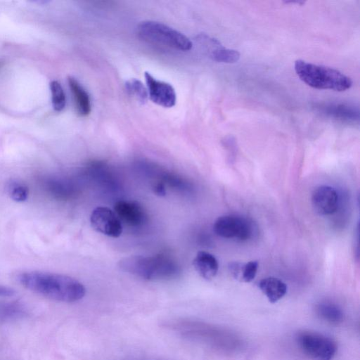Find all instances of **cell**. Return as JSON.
<instances>
[{
  "label": "cell",
  "mask_w": 360,
  "mask_h": 360,
  "mask_svg": "<svg viewBox=\"0 0 360 360\" xmlns=\"http://www.w3.org/2000/svg\"><path fill=\"white\" fill-rule=\"evenodd\" d=\"M17 279L25 288L56 301L75 302L86 294L82 283L63 274L31 271L20 273Z\"/></svg>",
  "instance_id": "obj_1"
},
{
  "label": "cell",
  "mask_w": 360,
  "mask_h": 360,
  "mask_svg": "<svg viewBox=\"0 0 360 360\" xmlns=\"http://www.w3.org/2000/svg\"><path fill=\"white\" fill-rule=\"evenodd\" d=\"M117 265L122 271L150 281L170 280L180 274L178 264L162 255L129 256L121 259Z\"/></svg>",
  "instance_id": "obj_2"
},
{
  "label": "cell",
  "mask_w": 360,
  "mask_h": 360,
  "mask_svg": "<svg viewBox=\"0 0 360 360\" xmlns=\"http://www.w3.org/2000/svg\"><path fill=\"white\" fill-rule=\"evenodd\" d=\"M294 67L299 78L314 89L344 91L352 85V81L349 77L333 68L302 60H296Z\"/></svg>",
  "instance_id": "obj_3"
},
{
  "label": "cell",
  "mask_w": 360,
  "mask_h": 360,
  "mask_svg": "<svg viewBox=\"0 0 360 360\" xmlns=\"http://www.w3.org/2000/svg\"><path fill=\"white\" fill-rule=\"evenodd\" d=\"M139 36L143 40L186 51L192 48L191 41L181 32L156 21L141 22L137 26Z\"/></svg>",
  "instance_id": "obj_4"
},
{
  "label": "cell",
  "mask_w": 360,
  "mask_h": 360,
  "mask_svg": "<svg viewBox=\"0 0 360 360\" xmlns=\"http://www.w3.org/2000/svg\"><path fill=\"white\" fill-rule=\"evenodd\" d=\"M296 339L302 351L313 360H332L337 352L335 342L318 333L304 331Z\"/></svg>",
  "instance_id": "obj_5"
},
{
  "label": "cell",
  "mask_w": 360,
  "mask_h": 360,
  "mask_svg": "<svg viewBox=\"0 0 360 360\" xmlns=\"http://www.w3.org/2000/svg\"><path fill=\"white\" fill-rule=\"evenodd\" d=\"M213 229L221 238H235L240 241L251 238L255 231L252 221L232 214L218 217L214 223Z\"/></svg>",
  "instance_id": "obj_6"
},
{
  "label": "cell",
  "mask_w": 360,
  "mask_h": 360,
  "mask_svg": "<svg viewBox=\"0 0 360 360\" xmlns=\"http://www.w3.org/2000/svg\"><path fill=\"white\" fill-rule=\"evenodd\" d=\"M92 227L105 236L117 238L122 232V222L114 211L107 207H97L91 214Z\"/></svg>",
  "instance_id": "obj_7"
},
{
  "label": "cell",
  "mask_w": 360,
  "mask_h": 360,
  "mask_svg": "<svg viewBox=\"0 0 360 360\" xmlns=\"http://www.w3.org/2000/svg\"><path fill=\"white\" fill-rule=\"evenodd\" d=\"M144 77L148 97L153 103L164 108H172L176 104V92L170 84L157 79L148 72Z\"/></svg>",
  "instance_id": "obj_8"
},
{
  "label": "cell",
  "mask_w": 360,
  "mask_h": 360,
  "mask_svg": "<svg viewBox=\"0 0 360 360\" xmlns=\"http://www.w3.org/2000/svg\"><path fill=\"white\" fill-rule=\"evenodd\" d=\"M339 198L336 190L326 185L319 186L312 193L311 204L316 213L330 215L336 212Z\"/></svg>",
  "instance_id": "obj_9"
},
{
  "label": "cell",
  "mask_w": 360,
  "mask_h": 360,
  "mask_svg": "<svg viewBox=\"0 0 360 360\" xmlns=\"http://www.w3.org/2000/svg\"><path fill=\"white\" fill-rule=\"evenodd\" d=\"M114 212L121 222L131 226H139L147 220L143 208L134 201L119 200L115 203Z\"/></svg>",
  "instance_id": "obj_10"
},
{
  "label": "cell",
  "mask_w": 360,
  "mask_h": 360,
  "mask_svg": "<svg viewBox=\"0 0 360 360\" xmlns=\"http://www.w3.org/2000/svg\"><path fill=\"white\" fill-rule=\"evenodd\" d=\"M193 266L198 274L205 279L210 280L217 274L219 264L216 257L205 251H200L193 261Z\"/></svg>",
  "instance_id": "obj_11"
},
{
  "label": "cell",
  "mask_w": 360,
  "mask_h": 360,
  "mask_svg": "<svg viewBox=\"0 0 360 360\" xmlns=\"http://www.w3.org/2000/svg\"><path fill=\"white\" fill-rule=\"evenodd\" d=\"M68 82L77 113L80 116H87L91 110V99L89 94L73 77H68Z\"/></svg>",
  "instance_id": "obj_12"
},
{
  "label": "cell",
  "mask_w": 360,
  "mask_h": 360,
  "mask_svg": "<svg viewBox=\"0 0 360 360\" xmlns=\"http://www.w3.org/2000/svg\"><path fill=\"white\" fill-rule=\"evenodd\" d=\"M259 288L271 303H275L283 297L288 289L283 281L275 277L262 279L259 283Z\"/></svg>",
  "instance_id": "obj_13"
},
{
  "label": "cell",
  "mask_w": 360,
  "mask_h": 360,
  "mask_svg": "<svg viewBox=\"0 0 360 360\" xmlns=\"http://www.w3.org/2000/svg\"><path fill=\"white\" fill-rule=\"evenodd\" d=\"M259 266L257 261H250L247 263L231 262L229 269L233 276L241 282L249 283L252 281L256 274Z\"/></svg>",
  "instance_id": "obj_14"
},
{
  "label": "cell",
  "mask_w": 360,
  "mask_h": 360,
  "mask_svg": "<svg viewBox=\"0 0 360 360\" xmlns=\"http://www.w3.org/2000/svg\"><path fill=\"white\" fill-rule=\"evenodd\" d=\"M318 315L323 320L333 324L341 323L344 319L342 309L331 302H321L316 306Z\"/></svg>",
  "instance_id": "obj_15"
},
{
  "label": "cell",
  "mask_w": 360,
  "mask_h": 360,
  "mask_svg": "<svg viewBox=\"0 0 360 360\" xmlns=\"http://www.w3.org/2000/svg\"><path fill=\"white\" fill-rule=\"evenodd\" d=\"M207 56L212 60L225 63H236L240 57L238 51L224 48L221 44L212 50Z\"/></svg>",
  "instance_id": "obj_16"
},
{
  "label": "cell",
  "mask_w": 360,
  "mask_h": 360,
  "mask_svg": "<svg viewBox=\"0 0 360 360\" xmlns=\"http://www.w3.org/2000/svg\"><path fill=\"white\" fill-rule=\"evenodd\" d=\"M127 92L136 98L139 103L145 104L148 98L147 89L139 79L133 78L125 84Z\"/></svg>",
  "instance_id": "obj_17"
},
{
  "label": "cell",
  "mask_w": 360,
  "mask_h": 360,
  "mask_svg": "<svg viewBox=\"0 0 360 360\" xmlns=\"http://www.w3.org/2000/svg\"><path fill=\"white\" fill-rule=\"evenodd\" d=\"M50 90L51 94V102L53 109L60 112L65 106L66 98L61 84L56 80L50 82Z\"/></svg>",
  "instance_id": "obj_18"
},
{
  "label": "cell",
  "mask_w": 360,
  "mask_h": 360,
  "mask_svg": "<svg viewBox=\"0 0 360 360\" xmlns=\"http://www.w3.org/2000/svg\"><path fill=\"white\" fill-rule=\"evenodd\" d=\"M9 193L13 200L16 202H23L27 200L29 190L22 183L14 182L9 188Z\"/></svg>",
  "instance_id": "obj_19"
},
{
  "label": "cell",
  "mask_w": 360,
  "mask_h": 360,
  "mask_svg": "<svg viewBox=\"0 0 360 360\" xmlns=\"http://www.w3.org/2000/svg\"><path fill=\"white\" fill-rule=\"evenodd\" d=\"M21 309L18 305L12 303L0 305V318L6 319L19 316L22 313Z\"/></svg>",
  "instance_id": "obj_20"
},
{
  "label": "cell",
  "mask_w": 360,
  "mask_h": 360,
  "mask_svg": "<svg viewBox=\"0 0 360 360\" xmlns=\"http://www.w3.org/2000/svg\"><path fill=\"white\" fill-rule=\"evenodd\" d=\"M330 113L334 115L335 117H340L341 119H354L355 117V112L354 110L345 107L343 105L339 107H330Z\"/></svg>",
  "instance_id": "obj_21"
},
{
  "label": "cell",
  "mask_w": 360,
  "mask_h": 360,
  "mask_svg": "<svg viewBox=\"0 0 360 360\" xmlns=\"http://www.w3.org/2000/svg\"><path fill=\"white\" fill-rule=\"evenodd\" d=\"M15 292L13 289L0 285V297H11L15 295Z\"/></svg>",
  "instance_id": "obj_22"
},
{
  "label": "cell",
  "mask_w": 360,
  "mask_h": 360,
  "mask_svg": "<svg viewBox=\"0 0 360 360\" xmlns=\"http://www.w3.org/2000/svg\"><path fill=\"white\" fill-rule=\"evenodd\" d=\"M154 188L155 193L160 195H164L165 194V188L162 184H158Z\"/></svg>",
  "instance_id": "obj_23"
},
{
  "label": "cell",
  "mask_w": 360,
  "mask_h": 360,
  "mask_svg": "<svg viewBox=\"0 0 360 360\" xmlns=\"http://www.w3.org/2000/svg\"><path fill=\"white\" fill-rule=\"evenodd\" d=\"M286 4H289V3H291V4H294V3H296V4H304V2L303 1H285Z\"/></svg>",
  "instance_id": "obj_24"
}]
</instances>
